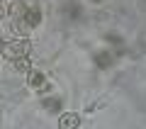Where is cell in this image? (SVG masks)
<instances>
[{
    "label": "cell",
    "mask_w": 146,
    "mask_h": 129,
    "mask_svg": "<svg viewBox=\"0 0 146 129\" xmlns=\"http://www.w3.org/2000/svg\"><path fill=\"white\" fill-rule=\"evenodd\" d=\"M29 51H32V44L27 39H15V41H7L5 44V51L3 54L15 61V59H20V56H29Z\"/></svg>",
    "instance_id": "6da1fadb"
},
{
    "label": "cell",
    "mask_w": 146,
    "mask_h": 129,
    "mask_svg": "<svg viewBox=\"0 0 146 129\" xmlns=\"http://www.w3.org/2000/svg\"><path fill=\"white\" fill-rule=\"evenodd\" d=\"M22 20H25L27 27H39V22H42V10H39V7H27L25 15H22Z\"/></svg>",
    "instance_id": "7a4b0ae2"
},
{
    "label": "cell",
    "mask_w": 146,
    "mask_h": 129,
    "mask_svg": "<svg viewBox=\"0 0 146 129\" xmlns=\"http://www.w3.org/2000/svg\"><path fill=\"white\" fill-rule=\"evenodd\" d=\"M58 124H61V129H76L80 124V117H78V112H66L58 117Z\"/></svg>",
    "instance_id": "3957f363"
},
{
    "label": "cell",
    "mask_w": 146,
    "mask_h": 129,
    "mask_svg": "<svg viewBox=\"0 0 146 129\" xmlns=\"http://www.w3.org/2000/svg\"><path fill=\"white\" fill-rule=\"evenodd\" d=\"M27 83H29L32 88H42L44 83H46V78H44V73L42 71H34V68H29V71H27Z\"/></svg>",
    "instance_id": "277c9868"
},
{
    "label": "cell",
    "mask_w": 146,
    "mask_h": 129,
    "mask_svg": "<svg viewBox=\"0 0 146 129\" xmlns=\"http://www.w3.org/2000/svg\"><path fill=\"white\" fill-rule=\"evenodd\" d=\"M44 107H46L49 112H58V110H61V98H46L44 100Z\"/></svg>",
    "instance_id": "5b68a950"
},
{
    "label": "cell",
    "mask_w": 146,
    "mask_h": 129,
    "mask_svg": "<svg viewBox=\"0 0 146 129\" xmlns=\"http://www.w3.org/2000/svg\"><path fill=\"white\" fill-rule=\"evenodd\" d=\"M29 59H27V56H20V59H15V71H22V73H27V71H29Z\"/></svg>",
    "instance_id": "8992f818"
},
{
    "label": "cell",
    "mask_w": 146,
    "mask_h": 129,
    "mask_svg": "<svg viewBox=\"0 0 146 129\" xmlns=\"http://www.w3.org/2000/svg\"><path fill=\"white\" fill-rule=\"evenodd\" d=\"M95 61H98V66H102V68H107L110 63H112V56H110L107 51H100L98 56H95Z\"/></svg>",
    "instance_id": "52a82bcc"
},
{
    "label": "cell",
    "mask_w": 146,
    "mask_h": 129,
    "mask_svg": "<svg viewBox=\"0 0 146 129\" xmlns=\"http://www.w3.org/2000/svg\"><path fill=\"white\" fill-rule=\"evenodd\" d=\"M25 10H27V7L25 5H22V3H12V5H10V12H12V15H25Z\"/></svg>",
    "instance_id": "ba28073f"
},
{
    "label": "cell",
    "mask_w": 146,
    "mask_h": 129,
    "mask_svg": "<svg viewBox=\"0 0 146 129\" xmlns=\"http://www.w3.org/2000/svg\"><path fill=\"white\" fill-rule=\"evenodd\" d=\"M90 3H102V0H90Z\"/></svg>",
    "instance_id": "9c48e42d"
},
{
    "label": "cell",
    "mask_w": 146,
    "mask_h": 129,
    "mask_svg": "<svg viewBox=\"0 0 146 129\" xmlns=\"http://www.w3.org/2000/svg\"><path fill=\"white\" fill-rule=\"evenodd\" d=\"M0 15H3V7H0Z\"/></svg>",
    "instance_id": "30bf717a"
}]
</instances>
